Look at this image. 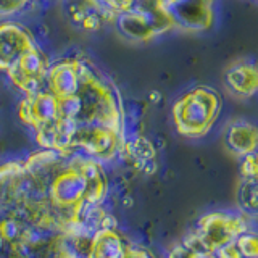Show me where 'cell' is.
<instances>
[{"label": "cell", "mask_w": 258, "mask_h": 258, "mask_svg": "<svg viewBox=\"0 0 258 258\" xmlns=\"http://www.w3.org/2000/svg\"><path fill=\"white\" fill-rule=\"evenodd\" d=\"M102 161L42 150L0 166V258H105Z\"/></svg>", "instance_id": "6da1fadb"}, {"label": "cell", "mask_w": 258, "mask_h": 258, "mask_svg": "<svg viewBox=\"0 0 258 258\" xmlns=\"http://www.w3.org/2000/svg\"><path fill=\"white\" fill-rule=\"evenodd\" d=\"M44 150L107 161L123 141V115L108 84L78 61L55 64L20 105Z\"/></svg>", "instance_id": "7a4b0ae2"}, {"label": "cell", "mask_w": 258, "mask_h": 258, "mask_svg": "<svg viewBox=\"0 0 258 258\" xmlns=\"http://www.w3.org/2000/svg\"><path fill=\"white\" fill-rule=\"evenodd\" d=\"M0 68L24 94L34 91L48 70L26 32L8 24L0 28Z\"/></svg>", "instance_id": "3957f363"}, {"label": "cell", "mask_w": 258, "mask_h": 258, "mask_svg": "<svg viewBox=\"0 0 258 258\" xmlns=\"http://www.w3.org/2000/svg\"><path fill=\"white\" fill-rule=\"evenodd\" d=\"M223 100L212 87H194L181 95L173 105L176 131L189 139L207 136L220 118Z\"/></svg>", "instance_id": "277c9868"}, {"label": "cell", "mask_w": 258, "mask_h": 258, "mask_svg": "<svg viewBox=\"0 0 258 258\" xmlns=\"http://www.w3.org/2000/svg\"><path fill=\"white\" fill-rule=\"evenodd\" d=\"M247 229H250V221L245 215L232 210H215L199 218L187 237L208 252L216 253L234 244Z\"/></svg>", "instance_id": "5b68a950"}, {"label": "cell", "mask_w": 258, "mask_h": 258, "mask_svg": "<svg viewBox=\"0 0 258 258\" xmlns=\"http://www.w3.org/2000/svg\"><path fill=\"white\" fill-rule=\"evenodd\" d=\"M224 142L234 155L239 158L258 152V126L248 121H234L224 133Z\"/></svg>", "instance_id": "8992f818"}, {"label": "cell", "mask_w": 258, "mask_h": 258, "mask_svg": "<svg viewBox=\"0 0 258 258\" xmlns=\"http://www.w3.org/2000/svg\"><path fill=\"white\" fill-rule=\"evenodd\" d=\"M226 86L237 97H252L258 94V64H234L226 73Z\"/></svg>", "instance_id": "52a82bcc"}, {"label": "cell", "mask_w": 258, "mask_h": 258, "mask_svg": "<svg viewBox=\"0 0 258 258\" xmlns=\"http://www.w3.org/2000/svg\"><path fill=\"white\" fill-rule=\"evenodd\" d=\"M236 199L242 215L258 218V177H240Z\"/></svg>", "instance_id": "ba28073f"}, {"label": "cell", "mask_w": 258, "mask_h": 258, "mask_svg": "<svg viewBox=\"0 0 258 258\" xmlns=\"http://www.w3.org/2000/svg\"><path fill=\"white\" fill-rule=\"evenodd\" d=\"M166 258H218V256L205 250L204 247H200L199 244H196V242L185 236L179 244H176L169 250Z\"/></svg>", "instance_id": "9c48e42d"}, {"label": "cell", "mask_w": 258, "mask_h": 258, "mask_svg": "<svg viewBox=\"0 0 258 258\" xmlns=\"http://www.w3.org/2000/svg\"><path fill=\"white\" fill-rule=\"evenodd\" d=\"M240 258H258V231L247 229L234 242Z\"/></svg>", "instance_id": "30bf717a"}, {"label": "cell", "mask_w": 258, "mask_h": 258, "mask_svg": "<svg viewBox=\"0 0 258 258\" xmlns=\"http://www.w3.org/2000/svg\"><path fill=\"white\" fill-rule=\"evenodd\" d=\"M240 177H258V152L240 158Z\"/></svg>", "instance_id": "8fae6325"}]
</instances>
